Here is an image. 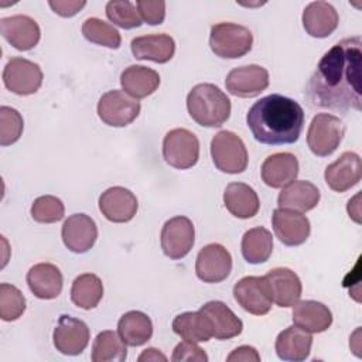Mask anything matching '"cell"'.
Returning a JSON list of instances; mask_svg holds the SVG:
<instances>
[{"label": "cell", "instance_id": "1", "mask_svg": "<svg viewBox=\"0 0 362 362\" xmlns=\"http://www.w3.org/2000/svg\"><path fill=\"white\" fill-rule=\"evenodd\" d=\"M361 37L345 38L332 45L320 59L305 86L304 95L311 107L346 113L361 110Z\"/></svg>", "mask_w": 362, "mask_h": 362}, {"label": "cell", "instance_id": "2", "mask_svg": "<svg viewBox=\"0 0 362 362\" xmlns=\"http://www.w3.org/2000/svg\"><path fill=\"white\" fill-rule=\"evenodd\" d=\"M246 123L252 136L262 144H291L303 132L304 110L298 102L272 93L252 105Z\"/></svg>", "mask_w": 362, "mask_h": 362}, {"label": "cell", "instance_id": "3", "mask_svg": "<svg viewBox=\"0 0 362 362\" xmlns=\"http://www.w3.org/2000/svg\"><path fill=\"white\" fill-rule=\"evenodd\" d=\"M187 109L199 126L219 127L230 116V100L214 83H198L187 96Z\"/></svg>", "mask_w": 362, "mask_h": 362}, {"label": "cell", "instance_id": "4", "mask_svg": "<svg viewBox=\"0 0 362 362\" xmlns=\"http://www.w3.org/2000/svg\"><path fill=\"white\" fill-rule=\"evenodd\" d=\"M253 34L240 24L218 23L211 27L209 47L219 58L236 59L252 49Z\"/></svg>", "mask_w": 362, "mask_h": 362}, {"label": "cell", "instance_id": "5", "mask_svg": "<svg viewBox=\"0 0 362 362\" xmlns=\"http://www.w3.org/2000/svg\"><path fill=\"white\" fill-rule=\"evenodd\" d=\"M211 156L215 167L226 174L243 173L249 161L243 140L229 130H221L212 137Z\"/></svg>", "mask_w": 362, "mask_h": 362}, {"label": "cell", "instance_id": "6", "mask_svg": "<svg viewBox=\"0 0 362 362\" xmlns=\"http://www.w3.org/2000/svg\"><path fill=\"white\" fill-rule=\"evenodd\" d=\"M345 134L342 120L331 113H318L313 117L308 132L307 144L318 157L331 156L341 144Z\"/></svg>", "mask_w": 362, "mask_h": 362}, {"label": "cell", "instance_id": "7", "mask_svg": "<svg viewBox=\"0 0 362 362\" xmlns=\"http://www.w3.org/2000/svg\"><path fill=\"white\" fill-rule=\"evenodd\" d=\"M163 157L165 163L177 170H187L199 158L198 137L182 127L170 130L163 140Z\"/></svg>", "mask_w": 362, "mask_h": 362}, {"label": "cell", "instance_id": "8", "mask_svg": "<svg viewBox=\"0 0 362 362\" xmlns=\"http://www.w3.org/2000/svg\"><path fill=\"white\" fill-rule=\"evenodd\" d=\"M140 102L123 90L113 89L103 93L98 102L99 119L113 127L130 124L140 113Z\"/></svg>", "mask_w": 362, "mask_h": 362}, {"label": "cell", "instance_id": "9", "mask_svg": "<svg viewBox=\"0 0 362 362\" xmlns=\"http://www.w3.org/2000/svg\"><path fill=\"white\" fill-rule=\"evenodd\" d=\"M3 82L4 86L16 95H33L42 83V71L38 64L30 59L13 57L3 69Z\"/></svg>", "mask_w": 362, "mask_h": 362}, {"label": "cell", "instance_id": "10", "mask_svg": "<svg viewBox=\"0 0 362 362\" xmlns=\"http://www.w3.org/2000/svg\"><path fill=\"white\" fill-rule=\"evenodd\" d=\"M195 229L189 218L178 215L168 219L160 235L161 249L164 255L173 260L185 257L194 246Z\"/></svg>", "mask_w": 362, "mask_h": 362}, {"label": "cell", "instance_id": "11", "mask_svg": "<svg viewBox=\"0 0 362 362\" xmlns=\"http://www.w3.org/2000/svg\"><path fill=\"white\" fill-rule=\"evenodd\" d=\"M236 303L253 315H264L270 311L273 298L264 276H246L233 286Z\"/></svg>", "mask_w": 362, "mask_h": 362}, {"label": "cell", "instance_id": "12", "mask_svg": "<svg viewBox=\"0 0 362 362\" xmlns=\"http://www.w3.org/2000/svg\"><path fill=\"white\" fill-rule=\"evenodd\" d=\"M232 270V256L219 243L204 246L195 260V273L204 283H221Z\"/></svg>", "mask_w": 362, "mask_h": 362}, {"label": "cell", "instance_id": "13", "mask_svg": "<svg viewBox=\"0 0 362 362\" xmlns=\"http://www.w3.org/2000/svg\"><path fill=\"white\" fill-rule=\"evenodd\" d=\"M226 90L238 98H255L269 86V72L260 65L233 68L225 79Z\"/></svg>", "mask_w": 362, "mask_h": 362}, {"label": "cell", "instance_id": "14", "mask_svg": "<svg viewBox=\"0 0 362 362\" xmlns=\"http://www.w3.org/2000/svg\"><path fill=\"white\" fill-rule=\"evenodd\" d=\"M90 332L82 320L62 314L54 329V346L64 355H79L89 344Z\"/></svg>", "mask_w": 362, "mask_h": 362}, {"label": "cell", "instance_id": "15", "mask_svg": "<svg viewBox=\"0 0 362 362\" xmlns=\"http://www.w3.org/2000/svg\"><path fill=\"white\" fill-rule=\"evenodd\" d=\"M276 238L286 246L303 245L310 236V221L301 212L277 208L272 215Z\"/></svg>", "mask_w": 362, "mask_h": 362}, {"label": "cell", "instance_id": "16", "mask_svg": "<svg viewBox=\"0 0 362 362\" xmlns=\"http://www.w3.org/2000/svg\"><path fill=\"white\" fill-rule=\"evenodd\" d=\"M199 313L204 315L209 332L215 339L235 338L243 329L242 320L222 301H208L199 308Z\"/></svg>", "mask_w": 362, "mask_h": 362}, {"label": "cell", "instance_id": "17", "mask_svg": "<svg viewBox=\"0 0 362 362\" xmlns=\"http://www.w3.org/2000/svg\"><path fill=\"white\" fill-rule=\"evenodd\" d=\"M139 208L136 195L124 187H110L99 197L102 215L115 223H124L134 218Z\"/></svg>", "mask_w": 362, "mask_h": 362}, {"label": "cell", "instance_id": "18", "mask_svg": "<svg viewBox=\"0 0 362 362\" xmlns=\"http://www.w3.org/2000/svg\"><path fill=\"white\" fill-rule=\"evenodd\" d=\"M61 236L66 249L74 253H85L93 247L98 239V226L90 216L74 214L65 219Z\"/></svg>", "mask_w": 362, "mask_h": 362}, {"label": "cell", "instance_id": "19", "mask_svg": "<svg viewBox=\"0 0 362 362\" xmlns=\"http://www.w3.org/2000/svg\"><path fill=\"white\" fill-rule=\"evenodd\" d=\"M0 33L18 51L34 48L41 37V30L37 21L25 14L0 18Z\"/></svg>", "mask_w": 362, "mask_h": 362}, {"label": "cell", "instance_id": "20", "mask_svg": "<svg viewBox=\"0 0 362 362\" xmlns=\"http://www.w3.org/2000/svg\"><path fill=\"white\" fill-rule=\"evenodd\" d=\"M362 163L354 151L342 153L332 164L325 168L324 178L327 185L335 192H345L361 181Z\"/></svg>", "mask_w": 362, "mask_h": 362}, {"label": "cell", "instance_id": "21", "mask_svg": "<svg viewBox=\"0 0 362 362\" xmlns=\"http://www.w3.org/2000/svg\"><path fill=\"white\" fill-rule=\"evenodd\" d=\"M273 303L279 307H293L301 297L300 277L288 267H276L264 276Z\"/></svg>", "mask_w": 362, "mask_h": 362}, {"label": "cell", "instance_id": "22", "mask_svg": "<svg viewBox=\"0 0 362 362\" xmlns=\"http://www.w3.org/2000/svg\"><path fill=\"white\" fill-rule=\"evenodd\" d=\"M27 284L31 293L41 300L57 298L62 291V273L52 263H37L27 273Z\"/></svg>", "mask_w": 362, "mask_h": 362}, {"label": "cell", "instance_id": "23", "mask_svg": "<svg viewBox=\"0 0 362 362\" xmlns=\"http://www.w3.org/2000/svg\"><path fill=\"white\" fill-rule=\"evenodd\" d=\"M260 174L266 185L283 188L297 178L298 160L291 153H274L263 161Z\"/></svg>", "mask_w": 362, "mask_h": 362}, {"label": "cell", "instance_id": "24", "mask_svg": "<svg viewBox=\"0 0 362 362\" xmlns=\"http://www.w3.org/2000/svg\"><path fill=\"white\" fill-rule=\"evenodd\" d=\"M303 27L308 35L325 38L332 34L339 23L335 7L327 1H313L303 11Z\"/></svg>", "mask_w": 362, "mask_h": 362}, {"label": "cell", "instance_id": "25", "mask_svg": "<svg viewBox=\"0 0 362 362\" xmlns=\"http://www.w3.org/2000/svg\"><path fill=\"white\" fill-rule=\"evenodd\" d=\"M132 54L137 59H147L157 64L168 62L175 52V42L168 34L140 35L130 42Z\"/></svg>", "mask_w": 362, "mask_h": 362}, {"label": "cell", "instance_id": "26", "mask_svg": "<svg viewBox=\"0 0 362 362\" xmlns=\"http://www.w3.org/2000/svg\"><path fill=\"white\" fill-rule=\"evenodd\" d=\"M320 189L310 181L294 180L286 187H283L279 194L277 204L279 208L290 209L296 212H307L317 206L320 202Z\"/></svg>", "mask_w": 362, "mask_h": 362}, {"label": "cell", "instance_id": "27", "mask_svg": "<svg viewBox=\"0 0 362 362\" xmlns=\"http://www.w3.org/2000/svg\"><path fill=\"white\" fill-rule=\"evenodd\" d=\"M293 307L294 325L310 334L324 332L332 324V314L329 308L320 301L298 300Z\"/></svg>", "mask_w": 362, "mask_h": 362}, {"label": "cell", "instance_id": "28", "mask_svg": "<svg viewBox=\"0 0 362 362\" xmlns=\"http://www.w3.org/2000/svg\"><path fill=\"white\" fill-rule=\"evenodd\" d=\"M313 337L310 332L293 325L283 329L276 338V354L283 361L301 362L311 352Z\"/></svg>", "mask_w": 362, "mask_h": 362}, {"label": "cell", "instance_id": "29", "mask_svg": "<svg viewBox=\"0 0 362 362\" xmlns=\"http://www.w3.org/2000/svg\"><path fill=\"white\" fill-rule=\"evenodd\" d=\"M223 204L226 209L239 219L255 216L260 208L256 191L245 182H230L223 192Z\"/></svg>", "mask_w": 362, "mask_h": 362}, {"label": "cell", "instance_id": "30", "mask_svg": "<svg viewBox=\"0 0 362 362\" xmlns=\"http://www.w3.org/2000/svg\"><path fill=\"white\" fill-rule=\"evenodd\" d=\"M123 90L134 99H143L154 93L160 85V75L143 65H130L120 75Z\"/></svg>", "mask_w": 362, "mask_h": 362}, {"label": "cell", "instance_id": "31", "mask_svg": "<svg viewBox=\"0 0 362 362\" xmlns=\"http://www.w3.org/2000/svg\"><path fill=\"white\" fill-rule=\"evenodd\" d=\"M117 334L126 345L140 346L151 338L153 322L150 317L141 311H127L117 322Z\"/></svg>", "mask_w": 362, "mask_h": 362}, {"label": "cell", "instance_id": "32", "mask_svg": "<svg viewBox=\"0 0 362 362\" xmlns=\"http://www.w3.org/2000/svg\"><path fill=\"white\" fill-rule=\"evenodd\" d=\"M242 256L247 263H264L273 252V236L263 228L256 226L245 232L240 243Z\"/></svg>", "mask_w": 362, "mask_h": 362}, {"label": "cell", "instance_id": "33", "mask_svg": "<svg viewBox=\"0 0 362 362\" xmlns=\"http://www.w3.org/2000/svg\"><path fill=\"white\" fill-rule=\"evenodd\" d=\"M103 297V283L93 273L78 276L71 287L72 303L83 310L95 308Z\"/></svg>", "mask_w": 362, "mask_h": 362}, {"label": "cell", "instance_id": "34", "mask_svg": "<svg viewBox=\"0 0 362 362\" xmlns=\"http://www.w3.org/2000/svg\"><path fill=\"white\" fill-rule=\"evenodd\" d=\"M173 331L184 341L206 342L212 338L204 315L198 311H187L178 314L173 320Z\"/></svg>", "mask_w": 362, "mask_h": 362}, {"label": "cell", "instance_id": "35", "mask_svg": "<svg viewBox=\"0 0 362 362\" xmlns=\"http://www.w3.org/2000/svg\"><path fill=\"white\" fill-rule=\"evenodd\" d=\"M127 356L126 344L115 331L106 329L96 335L92 345L93 362H122Z\"/></svg>", "mask_w": 362, "mask_h": 362}, {"label": "cell", "instance_id": "36", "mask_svg": "<svg viewBox=\"0 0 362 362\" xmlns=\"http://www.w3.org/2000/svg\"><path fill=\"white\" fill-rule=\"evenodd\" d=\"M82 34L88 41L112 49H117L122 44L120 33L113 25L98 17H89L83 21Z\"/></svg>", "mask_w": 362, "mask_h": 362}, {"label": "cell", "instance_id": "37", "mask_svg": "<svg viewBox=\"0 0 362 362\" xmlns=\"http://www.w3.org/2000/svg\"><path fill=\"white\" fill-rule=\"evenodd\" d=\"M25 311V298L13 284H0V318L3 321H16Z\"/></svg>", "mask_w": 362, "mask_h": 362}, {"label": "cell", "instance_id": "38", "mask_svg": "<svg viewBox=\"0 0 362 362\" xmlns=\"http://www.w3.org/2000/svg\"><path fill=\"white\" fill-rule=\"evenodd\" d=\"M106 16L113 24L124 30H130L141 25V18L136 6L127 0L109 1L106 4Z\"/></svg>", "mask_w": 362, "mask_h": 362}, {"label": "cell", "instance_id": "39", "mask_svg": "<svg viewBox=\"0 0 362 362\" xmlns=\"http://www.w3.org/2000/svg\"><path fill=\"white\" fill-rule=\"evenodd\" d=\"M64 214L62 201L54 195L38 197L31 205V216L40 223H55L64 218Z\"/></svg>", "mask_w": 362, "mask_h": 362}, {"label": "cell", "instance_id": "40", "mask_svg": "<svg viewBox=\"0 0 362 362\" xmlns=\"http://www.w3.org/2000/svg\"><path fill=\"white\" fill-rule=\"evenodd\" d=\"M24 122L18 110L10 106L0 107V144L10 146L16 143L23 133Z\"/></svg>", "mask_w": 362, "mask_h": 362}, {"label": "cell", "instance_id": "41", "mask_svg": "<svg viewBox=\"0 0 362 362\" xmlns=\"http://www.w3.org/2000/svg\"><path fill=\"white\" fill-rule=\"evenodd\" d=\"M136 8L140 18L150 25H158L165 17V3L161 0H139L136 1Z\"/></svg>", "mask_w": 362, "mask_h": 362}, {"label": "cell", "instance_id": "42", "mask_svg": "<svg viewBox=\"0 0 362 362\" xmlns=\"http://www.w3.org/2000/svg\"><path fill=\"white\" fill-rule=\"evenodd\" d=\"M173 362H206L208 361V355L204 352L202 348H199L195 342L191 341H182L180 342L174 351H173V356H171Z\"/></svg>", "mask_w": 362, "mask_h": 362}, {"label": "cell", "instance_id": "43", "mask_svg": "<svg viewBox=\"0 0 362 362\" xmlns=\"http://www.w3.org/2000/svg\"><path fill=\"white\" fill-rule=\"evenodd\" d=\"M49 7L61 17H72L75 16L81 8L86 6V1L83 0H57V1H48Z\"/></svg>", "mask_w": 362, "mask_h": 362}, {"label": "cell", "instance_id": "44", "mask_svg": "<svg viewBox=\"0 0 362 362\" xmlns=\"http://www.w3.org/2000/svg\"><path fill=\"white\" fill-rule=\"evenodd\" d=\"M228 362H238V361H243V362H247V361H255V362H259L260 361V355L257 354V351L253 348V346H249V345H242V346H238L236 349H233L229 356L226 358Z\"/></svg>", "mask_w": 362, "mask_h": 362}, {"label": "cell", "instance_id": "45", "mask_svg": "<svg viewBox=\"0 0 362 362\" xmlns=\"http://www.w3.org/2000/svg\"><path fill=\"white\" fill-rule=\"evenodd\" d=\"M139 359V362H150V361H153V362H156V361H163V362H165L167 361V356L163 354V352H160V349H156V348H147V349H144L143 352H141V355L137 358Z\"/></svg>", "mask_w": 362, "mask_h": 362}]
</instances>
